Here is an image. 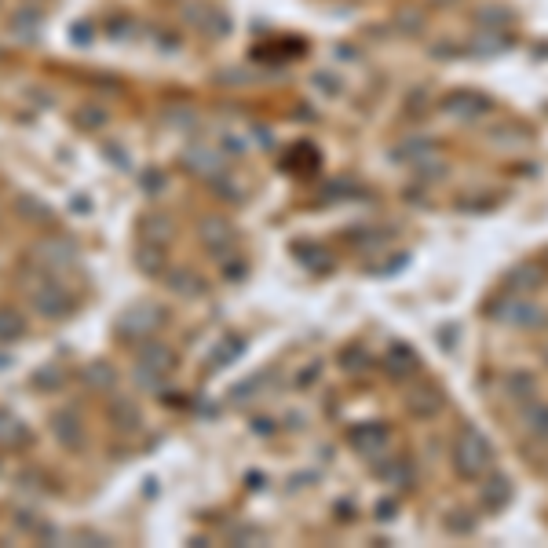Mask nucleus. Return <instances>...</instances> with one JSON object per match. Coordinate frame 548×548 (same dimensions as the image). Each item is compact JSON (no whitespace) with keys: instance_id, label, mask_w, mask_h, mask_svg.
<instances>
[{"instance_id":"1","label":"nucleus","mask_w":548,"mask_h":548,"mask_svg":"<svg viewBox=\"0 0 548 548\" xmlns=\"http://www.w3.org/2000/svg\"><path fill=\"white\" fill-rule=\"evenodd\" d=\"M450 464H454V472L468 483H479L486 475L494 472V446L486 439L479 428H461L454 435V446H450Z\"/></svg>"},{"instance_id":"2","label":"nucleus","mask_w":548,"mask_h":548,"mask_svg":"<svg viewBox=\"0 0 548 548\" xmlns=\"http://www.w3.org/2000/svg\"><path fill=\"white\" fill-rule=\"evenodd\" d=\"M486 315L494 318V322H501V326H512V329L545 326V311H541L538 304H530L527 293H512V289H505V293L497 296L494 304L486 307Z\"/></svg>"},{"instance_id":"3","label":"nucleus","mask_w":548,"mask_h":548,"mask_svg":"<svg viewBox=\"0 0 548 548\" xmlns=\"http://www.w3.org/2000/svg\"><path fill=\"white\" fill-rule=\"evenodd\" d=\"M30 304H33V311L41 318H48V322H63V318H74L77 296L70 293L55 274H48V278H41V285L33 289Z\"/></svg>"},{"instance_id":"4","label":"nucleus","mask_w":548,"mask_h":548,"mask_svg":"<svg viewBox=\"0 0 548 548\" xmlns=\"http://www.w3.org/2000/svg\"><path fill=\"white\" fill-rule=\"evenodd\" d=\"M165 326V311L158 304H132L117 318V337L125 340H147Z\"/></svg>"},{"instance_id":"5","label":"nucleus","mask_w":548,"mask_h":548,"mask_svg":"<svg viewBox=\"0 0 548 548\" xmlns=\"http://www.w3.org/2000/svg\"><path fill=\"white\" fill-rule=\"evenodd\" d=\"M48 424H52V439L59 446H63L66 454H81L88 446V435H85V421H81V413L77 410H52V417H48Z\"/></svg>"},{"instance_id":"6","label":"nucleus","mask_w":548,"mask_h":548,"mask_svg":"<svg viewBox=\"0 0 548 548\" xmlns=\"http://www.w3.org/2000/svg\"><path fill=\"white\" fill-rule=\"evenodd\" d=\"M198 242L205 253L212 256H231L234 245H238V231H234L231 220H223V216H205L198 223Z\"/></svg>"},{"instance_id":"7","label":"nucleus","mask_w":548,"mask_h":548,"mask_svg":"<svg viewBox=\"0 0 548 548\" xmlns=\"http://www.w3.org/2000/svg\"><path fill=\"white\" fill-rule=\"evenodd\" d=\"M37 264L44 267L48 274H59L66 267L77 264V245L63 234H52V238H41L37 242Z\"/></svg>"},{"instance_id":"8","label":"nucleus","mask_w":548,"mask_h":548,"mask_svg":"<svg viewBox=\"0 0 548 548\" xmlns=\"http://www.w3.org/2000/svg\"><path fill=\"white\" fill-rule=\"evenodd\" d=\"M348 443L351 450H359L366 461H380V457L391 450V432L384 424H359L348 432Z\"/></svg>"},{"instance_id":"9","label":"nucleus","mask_w":548,"mask_h":548,"mask_svg":"<svg viewBox=\"0 0 548 548\" xmlns=\"http://www.w3.org/2000/svg\"><path fill=\"white\" fill-rule=\"evenodd\" d=\"M136 369H147V373H158V377H169L176 369V351L165 344V340L147 337L136 348Z\"/></svg>"},{"instance_id":"10","label":"nucleus","mask_w":548,"mask_h":548,"mask_svg":"<svg viewBox=\"0 0 548 548\" xmlns=\"http://www.w3.org/2000/svg\"><path fill=\"white\" fill-rule=\"evenodd\" d=\"M106 421L121 435L143 432V410H139V402L128 399V395H114V399L106 402Z\"/></svg>"},{"instance_id":"11","label":"nucleus","mask_w":548,"mask_h":548,"mask_svg":"<svg viewBox=\"0 0 548 548\" xmlns=\"http://www.w3.org/2000/svg\"><path fill=\"white\" fill-rule=\"evenodd\" d=\"M519 432L523 439L538 446H548V399H530L519 406Z\"/></svg>"},{"instance_id":"12","label":"nucleus","mask_w":548,"mask_h":548,"mask_svg":"<svg viewBox=\"0 0 548 548\" xmlns=\"http://www.w3.org/2000/svg\"><path fill=\"white\" fill-rule=\"evenodd\" d=\"M183 165H187L190 176H198V180L205 183L223 180V172H227V158L209 147H190L187 154H183Z\"/></svg>"},{"instance_id":"13","label":"nucleus","mask_w":548,"mask_h":548,"mask_svg":"<svg viewBox=\"0 0 548 548\" xmlns=\"http://www.w3.org/2000/svg\"><path fill=\"white\" fill-rule=\"evenodd\" d=\"M33 443V432L30 424L22 421L19 413L0 406V450H22V446Z\"/></svg>"},{"instance_id":"14","label":"nucleus","mask_w":548,"mask_h":548,"mask_svg":"<svg viewBox=\"0 0 548 548\" xmlns=\"http://www.w3.org/2000/svg\"><path fill=\"white\" fill-rule=\"evenodd\" d=\"M501 388H505V399L516 402V410H519L523 402L541 395V380H538V373H530V369H512V373L501 380Z\"/></svg>"},{"instance_id":"15","label":"nucleus","mask_w":548,"mask_h":548,"mask_svg":"<svg viewBox=\"0 0 548 548\" xmlns=\"http://www.w3.org/2000/svg\"><path fill=\"white\" fill-rule=\"evenodd\" d=\"M406 410H410L413 417H421V421H432L435 413L443 410V391L432 388V384H413V388L406 391Z\"/></svg>"},{"instance_id":"16","label":"nucleus","mask_w":548,"mask_h":548,"mask_svg":"<svg viewBox=\"0 0 548 548\" xmlns=\"http://www.w3.org/2000/svg\"><path fill=\"white\" fill-rule=\"evenodd\" d=\"M443 110L450 117H461V121H472V117L490 114V99L479 92H454L443 99Z\"/></svg>"},{"instance_id":"17","label":"nucleus","mask_w":548,"mask_h":548,"mask_svg":"<svg viewBox=\"0 0 548 548\" xmlns=\"http://www.w3.org/2000/svg\"><path fill=\"white\" fill-rule=\"evenodd\" d=\"M545 282H548L545 264H538V260H527V264H519L516 271L508 274L505 289H512V293H534V289H541Z\"/></svg>"},{"instance_id":"18","label":"nucleus","mask_w":548,"mask_h":548,"mask_svg":"<svg viewBox=\"0 0 548 548\" xmlns=\"http://www.w3.org/2000/svg\"><path fill=\"white\" fill-rule=\"evenodd\" d=\"M380 366L388 369V377L402 380V377H413L417 369H421V359H417V351L406 348V344H395V348H388V355H384V362Z\"/></svg>"},{"instance_id":"19","label":"nucleus","mask_w":548,"mask_h":548,"mask_svg":"<svg viewBox=\"0 0 548 548\" xmlns=\"http://www.w3.org/2000/svg\"><path fill=\"white\" fill-rule=\"evenodd\" d=\"M15 212L22 216V223H33V227H55L52 205H44L37 194H19V198H15Z\"/></svg>"},{"instance_id":"20","label":"nucleus","mask_w":548,"mask_h":548,"mask_svg":"<svg viewBox=\"0 0 548 548\" xmlns=\"http://www.w3.org/2000/svg\"><path fill=\"white\" fill-rule=\"evenodd\" d=\"M176 227L165 212H147L143 220H139V242H150V245H169Z\"/></svg>"},{"instance_id":"21","label":"nucleus","mask_w":548,"mask_h":548,"mask_svg":"<svg viewBox=\"0 0 548 548\" xmlns=\"http://www.w3.org/2000/svg\"><path fill=\"white\" fill-rule=\"evenodd\" d=\"M377 475L384 479V483L399 486V490H406V486L417 483V472H413V464L402 461V457H388V454H384L377 461Z\"/></svg>"},{"instance_id":"22","label":"nucleus","mask_w":548,"mask_h":548,"mask_svg":"<svg viewBox=\"0 0 548 548\" xmlns=\"http://www.w3.org/2000/svg\"><path fill=\"white\" fill-rule=\"evenodd\" d=\"M435 150H439V143H432V139H406V143L391 150V158L406 161V165H432Z\"/></svg>"},{"instance_id":"23","label":"nucleus","mask_w":548,"mask_h":548,"mask_svg":"<svg viewBox=\"0 0 548 548\" xmlns=\"http://www.w3.org/2000/svg\"><path fill=\"white\" fill-rule=\"evenodd\" d=\"M136 267L150 278H158V274L169 271V253H165V245H150V242H139L136 249Z\"/></svg>"},{"instance_id":"24","label":"nucleus","mask_w":548,"mask_h":548,"mask_svg":"<svg viewBox=\"0 0 548 548\" xmlns=\"http://www.w3.org/2000/svg\"><path fill=\"white\" fill-rule=\"evenodd\" d=\"M165 278H169V289L180 296H201L205 293V278L201 274H194L190 267H169L165 271Z\"/></svg>"},{"instance_id":"25","label":"nucleus","mask_w":548,"mask_h":548,"mask_svg":"<svg viewBox=\"0 0 548 548\" xmlns=\"http://www.w3.org/2000/svg\"><path fill=\"white\" fill-rule=\"evenodd\" d=\"M508 501H512V483H508L505 475H490L483 486V508L486 512H501Z\"/></svg>"},{"instance_id":"26","label":"nucleus","mask_w":548,"mask_h":548,"mask_svg":"<svg viewBox=\"0 0 548 548\" xmlns=\"http://www.w3.org/2000/svg\"><path fill=\"white\" fill-rule=\"evenodd\" d=\"M190 15H194V19H190V26L205 30L209 37H223V33L231 30V19H227L223 11H216V8H194Z\"/></svg>"},{"instance_id":"27","label":"nucleus","mask_w":548,"mask_h":548,"mask_svg":"<svg viewBox=\"0 0 548 548\" xmlns=\"http://www.w3.org/2000/svg\"><path fill=\"white\" fill-rule=\"evenodd\" d=\"M26 337V318L15 307H0V344H15Z\"/></svg>"},{"instance_id":"28","label":"nucleus","mask_w":548,"mask_h":548,"mask_svg":"<svg viewBox=\"0 0 548 548\" xmlns=\"http://www.w3.org/2000/svg\"><path fill=\"white\" fill-rule=\"evenodd\" d=\"M81 377H85V384L92 391H106V395H110V388L117 384L114 366H106V362H92V366H85L81 369Z\"/></svg>"},{"instance_id":"29","label":"nucleus","mask_w":548,"mask_h":548,"mask_svg":"<svg viewBox=\"0 0 548 548\" xmlns=\"http://www.w3.org/2000/svg\"><path fill=\"white\" fill-rule=\"evenodd\" d=\"M106 121H110V110H106V106H99V103L81 106V110L74 114V125L77 128H88V132H92V128H103Z\"/></svg>"},{"instance_id":"30","label":"nucleus","mask_w":548,"mask_h":548,"mask_svg":"<svg viewBox=\"0 0 548 548\" xmlns=\"http://www.w3.org/2000/svg\"><path fill=\"white\" fill-rule=\"evenodd\" d=\"M66 384V373L59 366H41V369H33V388H41V391H59Z\"/></svg>"},{"instance_id":"31","label":"nucleus","mask_w":548,"mask_h":548,"mask_svg":"<svg viewBox=\"0 0 548 548\" xmlns=\"http://www.w3.org/2000/svg\"><path fill=\"white\" fill-rule=\"evenodd\" d=\"M340 366L348 369V373H366V369L373 366V359L366 355V348H359V344H351L348 351H340Z\"/></svg>"},{"instance_id":"32","label":"nucleus","mask_w":548,"mask_h":548,"mask_svg":"<svg viewBox=\"0 0 548 548\" xmlns=\"http://www.w3.org/2000/svg\"><path fill=\"white\" fill-rule=\"evenodd\" d=\"M245 351V344L238 337H231V344H220V351H216V355H212V369H220L223 362H227V366H231L234 359H238V355H242Z\"/></svg>"},{"instance_id":"33","label":"nucleus","mask_w":548,"mask_h":548,"mask_svg":"<svg viewBox=\"0 0 548 548\" xmlns=\"http://www.w3.org/2000/svg\"><path fill=\"white\" fill-rule=\"evenodd\" d=\"M19 486L22 490H52V483H48V475L37 472V468H30V472L19 475Z\"/></svg>"},{"instance_id":"34","label":"nucleus","mask_w":548,"mask_h":548,"mask_svg":"<svg viewBox=\"0 0 548 548\" xmlns=\"http://www.w3.org/2000/svg\"><path fill=\"white\" fill-rule=\"evenodd\" d=\"M74 538H77V545H81V541H85V545H92V548H99V545H110V538H103V534H92V530H77Z\"/></svg>"},{"instance_id":"35","label":"nucleus","mask_w":548,"mask_h":548,"mask_svg":"<svg viewBox=\"0 0 548 548\" xmlns=\"http://www.w3.org/2000/svg\"><path fill=\"white\" fill-rule=\"evenodd\" d=\"M545 362H548V344H545Z\"/></svg>"}]
</instances>
